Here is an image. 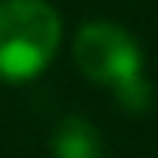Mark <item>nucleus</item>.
Returning <instances> with one entry per match:
<instances>
[{
    "label": "nucleus",
    "instance_id": "f257e3e1",
    "mask_svg": "<svg viewBox=\"0 0 158 158\" xmlns=\"http://www.w3.org/2000/svg\"><path fill=\"white\" fill-rule=\"evenodd\" d=\"M62 45V21L48 0H0V79H35Z\"/></svg>",
    "mask_w": 158,
    "mask_h": 158
},
{
    "label": "nucleus",
    "instance_id": "f03ea898",
    "mask_svg": "<svg viewBox=\"0 0 158 158\" xmlns=\"http://www.w3.org/2000/svg\"><path fill=\"white\" fill-rule=\"evenodd\" d=\"M72 59L89 83L110 86V89L131 76H141V69H144L141 45L134 41V35L110 21L83 24L72 41Z\"/></svg>",
    "mask_w": 158,
    "mask_h": 158
},
{
    "label": "nucleus",
    "instance_id": "20e7f679",
    "mask_svg": "<svg viewBox=\"0 0 158 158\" xmlns=\"http://www.w3.org/2000/svg\"><path fill=\"white\" fill-rule=\"evenodd\" d=\"M114 96H117V103L127 114H144L151 107V83L144 79V72L131 76V79H124V83L114 86Z\"/></svg>",
    "mask_w": 158,
    "mask_h": 158
},
{
    "label": "nucleus",
    "instance_id": "7ed1b4c3",
    "mask_svg": "<svg viewBox=\"0 0 158 158\" xmlns=\"http://www.w3.org/2000/svg\"><path fill=\"white\" fill-rule=\"evenodd\" d=\"M52 155L55 158H107V144H103V134L96 124L69 114L52 131Z\"/></svg>",
    "mask_w": 158,
    "mask_h": 158
}]
</instances>
